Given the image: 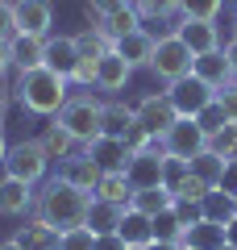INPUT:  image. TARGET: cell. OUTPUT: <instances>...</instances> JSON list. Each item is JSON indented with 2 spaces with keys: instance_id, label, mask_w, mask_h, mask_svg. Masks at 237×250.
I'll list each match as a JSON object with an SVG mask.
<instances>
[{
  "instance_id": "obj_38",
  "label": "cell",
  "mask_w": 237,
  "mask_h": 250,
  "mask_svg": "<svg viewBox=\"0 0 237 250\" xmlns=\"http://www.w3.org/2000/svg\"><path fill=\"white\" fill-rule=\"evenodd\" d=\"M96 62L100 59H83V54H79L75 71H71V83H79V88H96Z\"/></svg>"
},
{
  "instance_id": "obj_55",
  "label": "cell",
  "mask_w": 237,
  "mask_h": 250,
  "mask_svg": "<svg viewBox=\"0 0 237 250\" xmlns=\"http://www.w3.org/2000/svg\"><path fill=\"white\" fill-rule=\"evenodd\" d=\"M183 250H192V246H183Z\"/></svg>"
},
{
  "instance_id": "obj_47",
  "label": "cell",
  "mask_w": 237,
  "mask_h": 250,
  "mask_svg": "<svg viewBox=\"0 0 237 250\" xmlns=\"http://www.w3.org/2000/svg\"><path fill=\"white\" fill-rule=\"evenodd\" d=\"M9 67H13V50H9V42L0 38V75L9 71Z\"/></svg>"
},
{
  "instance_id": "obj_20",
  "label": "cell",
  "mask_w": 237,
  "mask_h": 250,
  "mask_svg": "<svg viewBox=\"0 0 237 250\" xmlns=\"http://www.w3.org/2000/svg\"><path fill=\"white\" fill-rule=\"evenodd\" d=\"M179 246H192V250H220L225 246V225L217 221H192L183 225V238H179Z\"/></svg>"
},
{
  "instance_id": "obj_35",
  "label": "cell",
  "mask_w": 237,
  "mask_h": 250,
  "mask_svg": "<svg viewBox=\"0 0 237 250\" xmlns=\"http://www.w3.org/2000/svg\"><path fill=\"white\" fill-rule=\"evenodd\" d=\"M100 25H104L108 38H121V34H129V29H138L141 17H138V9H125V13H113L108 21H100Z\"/></svg>"
},
{
  "instance_id": "obj_39",
  "label": "cell",
  "mask_w": 237,
  "mask_h": 250,
  "mask_svg": "<svg viewBox=\"0 0 237 250\" xmlns=\"http://www.w3.org/2000/svg\"><path fill=\"white\" fill-rule=\"evenodd\" d=\"M88 9H92V17L108 21L113 13H125V9H133V0H88Z\"/></svg>"
},
{
  "instance_id": "obj_41",
  "label": "cell",
  "mask_w": 237,
  "mask_h": 250,
  "mask_svg": "<svg viewBox=\"0 0 237 250\" xmlns=\"http://www.w3.org/2000/svg\"><path fill=\"white\" fill-rule=\"evenodd\" d=\"M187 171H192V163H183V159H167V163H162V184L175 192V184L187 175Z\"/></svg>"
},
{
  "instance_id": "obj_21",
  "label": "cell",
  "mask_w": 237,
  "mask_h": 250,
  "mask_svg": "<svg viewBox=\"0 0 237 250\" xmlns=\"http://www.w3.org/2000/svg\"><path fill=\"white\" fill-rule=\"evenodd\" d=\"M59 238H62V233L54 229V225H46L42 217H34L29 225H21V229H17V238H13V242H17L21 250H59Z\"/></svg>"
},
{
  "instance_id": "obj_22",
  "label": "cell",
  "mask_w": 237,
  "mask_h": 250,
  "mask_svg": "<svg viewBox=\"0 0 237 250\" xmlns=\"http://www.w3.org/2000/svg\"><path fill=\"white\" fill-rule=\"evenodd\" d=\"M75 62H79L75 38H46V67H50V71H59V75H67V80H71Z\"/></svg>"
},
{
  "instance_id": "obj_8",
  "label": "cell",
  "mask_w": 237,
  "mask_h": 250,
  "mask_svg": "<svg viewBox=\"0 0 237 250\" xmlns=\"http://www.w3.org/2000/svg\"><path fill=\"white\" fill-rule=\"evenodd\" d=\"M162 163H167V150H162V142H154L150 150L133 154L129 167H125V179H129V188H133V192L158 188V184H162Z\"/></svg>"
},
{
  "instance_id": "obj_52",
  "label": "cell",
  "mask_w": 237,
  "mask_h": 250,
  "mask_svg": "<svg viewBox=\"0 0 237 250\" xmlns=\"http://www.w3.org/2000/svg\"><path fill=\"white\" fill-rule=\"evenodd\" d=\"M0 117H4V92H0Z\"/></svg>"
},
{
  "instance_id": "obj_40",
  "label": "cell",
  "mask_w": 237,
  "mask_h": 250,
  "mask_svg": "<svg viewBox=\"0 0 237 250\" xmlns=\"http://www.w3.org/2000/svg\"><path fill=\"white\" fill-rule=\"evenodd\" d=\"M217 104H220V113H225V121L237 125V83H225V88L217 92Z\"/></svg>"
},
{
  "instance_id": "obj_7",
  "label": "cell",
  "mask_w": 237,
  "mask_h": 250,
  "mask_svg": "<svg viewBox=\"0 0 237 250\" xmlns=\"http://www.w3.org/2000/svg\"><path fill=\"white\" fill-rule=\"evenodd\" d=\"M167 96H171V104H175L179 117H200L217 100V88H208L200 75H183V80L167 83Z\"/></svg>"
},
{
  "instance_id": "obj_48",
  "label": "cell",
  "mask_w": 237,
  "mask_h": 250,
  "mask_svg": "<svg viewBox=\"0 0 237 250\" xmlns=\"http://www.w3.org/2000/svg\"><path fill=\"white\" fill-rule=\"evenodd\" d=\"M225 242H229V246H237V217L225 225Z\"/></svg>"
},
{
  "instance_id": "obj_23",
  "label": "cell",
  "mask_w": 237,
  "mask_h": 250,
  "mask_svg": "<svg viewBox=\"0 0 237 250\" xmlns=\"http://www.w3.org/2000/svg\"><path fill=\"white\" fill-rule=\"evenodd\" d=\"M92 196H96V200H108V205H121V208H129V200H133V188H129V179H125V171H104Z\"/></svg>"
},
{
  "instance_id": "obj_50",
  "label": "cell",
  "mask_w": 237,
  "mask_h": 250,
  "mask_svg": "<svg viewBox=\"0 0 237 250\" xmlns=\"http://www.w3.org/2000/svg\"><path fill=\"white\" fill-rule=\"evenodd\" d=\"M4 159H9V142H4V129H0V167H4Z\"/></svg>"
},
{
  "instance_id": "obj_14",
  "label": "cell",
  "mask_w": 237,
  "mask_h": 250,
  "mask_svg": "<svg viewBox=\"0 0 237 250\" xmlns=\"http://www.w3.org/2000/svg\"><path fill=\"white\" fill-rule=\"evenodd\" d=\"M129 75H133V67H129V59L121 50L100 54V62H96V88L100 92H121L129 83Z\"/></svg>"
},
{
  "instance_id": "obj_30",
  "label": "cell",
  "mask_w": 237,
  "mask_h": 250,
  "mask_svg": "<svg viewBox=\"0 0 237 250\" xmlns=\"http://www.w3.org/2000/svg\"><path fill=\"white\" fill-rule=\"evenodd\" d=\"M150 221H154V242H179V238H183V221H179L175 205L162 208V213L150 217Z\"/></svg>"
},
{
  "instance_id": "obj_37",
  "label": "cell",
  "mask_w": 237,
  "mask_h": 250,
  "mask_svg": "<svg viewBox=\"0 0 237 250\" xmlns=\"http://www.w3.org/2000/svg\"><path fill=\"white\" fill-rule=\"evenodd\" d=\"M196 121H200V129H204L208 138H212V134H220V129L229 125V121H225V113H220V104H217V100H212V104L204 108V113L196 117Z\"/></svg>"
},
{
  "instance_id": "obj_3",
  "label": "cell",
  "mask_w": 237,
  "mask_h": 250,
  "mask_svg": "<svg viewBox=\"0 0 237 250\" xmlns=\"http://www.w3.org/2000/svg\"><path fill=\"white\" fill-rule=\"evenodd\" d=\"M54 121H59L79 146H88L92 138L104 134V104H100L92 92H79V96H71L67 104L59 108V117H54Z\"/></svg>"
},
{
  "instance_id": "obj_2",
  "label": "cell",
  "mask_w": 237,
  "mask_h": 250,
  "mask_svg": "<svg viewBox=\"0 0 237 250\" xmlns=\"http://www.w3.org/2000/svg\"><path fill=\"white\" fill-rule=\"evenodd\" d=\"M17 100L38 117H59V108L71 100V80L50 67H34V71H21L17 75Z\"/></svg>"
},
{
  "instance_id": "obj_49",
  "label": "cell",
  "mask_w": 237,
  "mask_h": 250,
  "mask_svg": "<svg viewBox=\"0 0 237 250\" xmlns=\"http://www.w3.org/2000/svg\"><path fill=\"white\" fill-rule=\"evenodd\" d=\"M146 250H183V246H179V242H150Z\"/></svg>"
},
{
  "instance_id": "obj_28",
  "label": "cell",
  "mask_w": 237,
  "mask_h": 250,
  "mask_svg": "<svg viewBox=\"0 0 237 250\" xmlns=\"http://www.w3.org/2000/svg\"><path fill=\"white\" fill-rule=\"evenodd\" d=\"M192 175H200L208 188H220V175H225V159H220V154H212V150L196 154V159H192Z\"/></svg>"
},
{
  "instance_id": "obj_11",
  "label": "cell",
  "mask_w": 237,
  "mask_h": 250,
  "mask_svg": "<svg viewBox=\"0 0 237 250\" xmlns=\"http://www.w3.org/2000/svg\"><path fill=\"white\" fill-rule=\"evenodd\" d=\"M34 184H25V179L17 175H4L0 179V217H25L29 208H34Z\"/></svg>"
},
{
  "instance_id": "obj_27",
  "label": "cell",
  "mask_w": 237,
  "mask_h": 250,
  "mask_svg": "<svg viewBox=\"0 0 237 250\" xmlns=\"http://www.w3.org/2000/svg\"><path fill=\"white\" fill-rule=\"evenodd\" d=\"M38 142H42V150L50 154V159H71V154H75V146H79L75 138H71L67 129H62V125H59V121H54L50 129H46V134L38 138Z\"/></svg>"
},
{
  "instance_id": "obj_15",
  "label": "cell",
  "mask_w": 237,
  "mask_h": 250,
  "mask_svg": "<svg viewBox=\"0 0 237 250\" xmlns=\"http://www.w3.org/2000/svg\"><path fill=\"white\" fill-rule=\"evenodd\" d=\"M83 150L92 154V163H96L100 171H125L129 167V150H125V142L121 138H108V134H100V138H92Z\"/></svg>"
},
{
  "instance_id": "obj_19",
  "label": "cell",
  "mask_w": 237,
  "mask_h": 250,
  "mask_svg": "<svg viewBox=\"0 0 237 250\" xmlns=\"http://www.w3.org/2000/svg\"><path fill=\"white\" fill-rule=\"evenodd\" d=\"M117 233H121L125 246L146 250L150 242H154V221H150L146 213H138V208H125V217H121V225H117Z\"/></svg>"
},
{
  "instance_id": "obj_5",
  "label": "cell",
  "mask_w": 237,
  "mask_h": 250,
  "mask_svg": "<svg viewBox=\"0 0 237 250\" xmlns=\"http://www.w3.org/2000/svg\"><path fill=\"white\" fill-rule=\"evenodd\" d=\"M192 62H196V54L183 46V38H179V34H167V38H158V46H154L150 71H154L158 80L175 83V80H183V75H192Z\"/></svg>"
},
{
  "instance_id": "obj_44",
  "label": "cell",
  "mask_w": 237,
  "mask_h": 250,
  "mask_svg": "<svg viewBox=\"0 0 237 250\" xmlns=\"http://www.w3.org/2000/svg\"><path fill=\"white\" fill-rule=\"evenodd\" d=\"M175 213H179V221H183V225L200 221V205H196V200H175Z\"/></svg>"
},
{
  "instance_id": "obj_53",
  "label": "cell",
  "mask_w": 237,
  "mask_h": 250,
  "mask_svg": "<svg viewBox=\"0 0 237 250\" xmlns=\"http://www.w3.org/2000/svg\"><path fill=\"white\" fill-rule=\"evenodd\" d=\"M220 250H237V246H229V242H225V246H220Z\"/></svg>"
},
{
  "instance_id": "obj_16",
  "label": "cell",
  "mask_w": 237,
  "mask_h": 250,
  "mask_svg": "<svg viewBox=\"0 0 237 250\" xmlns=\"http://www.w3.org/2000/svg\"><path fill=\"white\" fill-rule=\"evenodd\" d=\"M154 46H158V38L150 34L146 25H138V29H129V34L117 38V50L129 59V67H150V59H154Z\"/></svg>"
},
{
  "instance_id": "obj_43",
  "label": "cell",
  "mask_w": 237,
  "mask_h": 250,
  "mask_svg": "<svg viewBox=\"0 0 237 250\" xmlns=\"http://www.w3.org/2000/svg\"><path fill=\"white\" fill-rule=\"evenodd\" d=\"M220 188H225L229 196L237 200V159H225V175H220Z\"/></svg>"
},
{
  "instance_id": "obj_33",
  "label": "cell",
  "mask_w": 237,
  "mask_h": 250,
  "mask_svg": "<svg viewBox=\"0 0 237 250\" xmlns=\"http://www.w3.org/2000/svg\"><path fill=\"white\" fill-rule=\"evenodd\" d=\"M59 250H96V233H92V225H75V229H67L59 238Z\"/></svg>"
},
{
  "instance_id": "obj_17",
  "label": "cell",
  "mask_w": 237,
  "mask_h": 250,
  "mask_svg": "<svg viewBox=\"0 0 237 250\" xmlns=\"http://www.w3.org/2000/svg\"><path fill=\"white\" fill-rule=\"evenodd\" d=\"M9 50H13V67H17V71H34V67H46V38L13 34V38H9Z\"/></svg>"
},
{
  "instance_id": "obj_31",
  "label": "cell",
  "mask_w": 237,
  "mask_h": 250,
  "mask_svg": "<svg viewBox=\"0 0 237 250\" xmlns=\"http://www.w3.org/2000/svg\"><path fill=\"white\" fill-rule=\"evenodd\" d=\"M225 0H179V17L183 21H217Z\"/></svg>"
},
{
  "instance_id": "obj_42",
  "label": "cell",
  "mask_w": 237,
  "mask_h": 250,
  "mask_svg": "<svg viewBox=\"0 0 237 250\" xmlns=\"http://www.w3.org/2000/svg\"><path fill=\"white\" fill-rule=\"evenodd\" d=\"M13 34H17V13H13V4H9V0H0V38L9 42Z\"/></svg>"
},
{
  "instance_id": "obj_29",
  "label": "cell",
  "mask_w": 237,
  "mask_h": 250,
  "mask_svg": "<svg viewBox=\"0 0 237 250\" xmlns=\"http://www.w3.org/2000/svg\"><path fill=\"white\" fill-rule=\"evenodd\" d=\"M129 125H133V108H129V104H121V100L104 104V134H108V138H125Z\"/></svg>"
},
{
  "instance_id": "obj_9",
  "label": "cell",
  "mask_w": 237,
  "mask_h": 250,
  "mask_svg": "<svg viewBox=\"0 0 237 250\" xmlns=\"http://www.w3.org/2000/svg\"><path fill=\"white\" fill-rule=\"evenodd\" d=\"M133 113H138V125H146L154 138H162V129L175 125V117H179L167 92H150V96H141V104L133 108Z\"/></svg>"
},
{
  "instance_id": "obj_1",
  "label": "cell",
  "mask_w": 237,
  "mask_h": 250,
  "mask_svg": "<svg viewBox=\"0 0 237 250\" xmlns=\"http://www.w3.org/2000/svg\"><path fill=\"white\" fill-rule=\"evenodd\" d=\"M88 208H92V196L79 192V188H71L62 175L50 179V184H42V192L34 200V213L46 225H54L59 233L75 229V225H88Z\"/></svg>"
},
{
  "instance_id": "obj_56",
  "label": "cell",
  "mask_w": 237,
  "mask_h": 250,
  "mask_svg": "<svg viewBox=\"0 0 237 250\" xmlns=\"http://www.w3.org/2000/svg\"><path fill=\"white\" fill-rule=\"evenodd\" d=\"M129 250H133V246H129Z\"/></svg>"
},
{
  "instance_id": "obj_46",
  "label": "cell",
  "mask_w": 237,
  "mask_h": 250,
  "mask_svg": "<svg viewBox=\"0 0 237 250\" xmlns=\"http://www.w3.org/2000/svg\"><path fill=\"white\" fill-rule=\"evenodd\" d=\"M225 59H229V75H233V83H237V38L225 46Z\"/></svg>"
},
{
  "instance_id": "obj_24",
  "label": "cell",
  "mask_w": 237,
  "mask_h": 250,
  "mask_svg": "<svg viewBox=\"0 0 237 250\" xmlns=\"http://www.w3.org/2000/svg\"><path fill=\"white\" fill-rule=\"evenodd\" d=\"M200 217H204V221H217V225H229L237 217V200L229 196L225 188H212L208 196L200 200Z\"/></svg>"
},
{
  "instance_id": "obj_18",
  "label": "cell",
  "mask_w": 237,
  "mask_h": 250,
  "mask_svg": "<svg viewBox=\"0 0 237 250\" xmlns=\"http://www.w3.org/2000/svg\"><path fill=\"white\" fill-rule=\"evenodd\" d=\"M192 75H200L208 88H225V83H233V75H229V59H225V46L220 50H208V54H196L192 62Z\"/></svg>"
},
{
  "instance_id": "obj_10",
  "label": "cell",
  "mask_w": 237,
  "mask_h": 250,
  "mask_svg": "<svg viewBox=\"0 0 237 250\" xmlns=\"http://www.w3.org/2000/svg\"><path fill=\"white\" fill-rule=\"evenodd\" d=\"M17 13V34H34V38H46L54 25V9L50 0H17L13 4Z\"/></svg>"
},
{
  "instance_id": "obj_34",
  "label": "cell",
  "mask_w": 237,
  "mask_h": 250,
  "mask_svg": "<svg viewBox=\"0 0 237 250\" xmlns=\"http://www.w3.org/2000/svg\"><path fill=\"white\" fill-rule=\"evenodd\" d=\"M208 192H212V188L204 184L200 175H192V171H187V175L175 184V200H196V205H200V200L208 196Z\"/></svg>"
},
{
  "instance_id": "obj_32",
  "label": "cell",
  "mask_w": 237,
  "mask_h": 250,
  "mask_svg": "<svg viewBox=\"0 0 237 250\" xmlns=\"http://www.w3.org/2000/svg\"><path fill=\"white\" fill-rule=\"evenodd\" d=\"M133 4H138V17L146 21H167L179 13V0H133Z\"/></svg>"
},
{
  "instance_id": "obj_51",
  "label": "cell",
  "mask_w": 237,
  "mask_h": 250,
  "mask_svg": "<svg viewBox=\"0 0 237 250\" xmlns=\"http://www.w3.org/2000/svg\"><path fill=\"white\" fill-rule=\"evenodd\" d=\"M0 250H21V246H17V242H0Z\"/></svg>"
},
{
  "instance_id": "obj_25",
  "label": "cell",
  "mask_w": 237,
  "mask_h": 250,
  "mask_svg": "<svg viewBox=\"0 0 237 250\" xmlns=\"http://www.w3.org/2000/svg\"><path fill=\"white\" fill-rule=\"evenodd\" d=\"M171 205H175V192H171L167 184L146 188V192H133V200H129V208H138V213H146V217H158L162 208H171Z\"/></svg>"
},
{
  "instance_id": "obj_36",
  "label": "cell",
  "mask_w": 237,
  "mask_h": 250,
  "mask_svg": "<svg viewBox=\"0 0 237 250\" xmlns=\"http://www.w3.org/2000/svg\"><path fill=\"white\" fill-rule=\"evenodd\" d=\"M208 150L220 154V159H237V125H225L220 134L208 138Z\"/></svg>"
},
{
  "instance_id": "obj_4",
  "label": "cell",
  "mask_w": 237,
  "mask_h": 250,
  "mask_svg": "<svg viewBox=\"0 0 237 250\" xmlns=\"http://www.w3.org/2000/svg\"><path fill=\"white\" fill-rule=\"evenodd\" d=\"M158 142H162L167 159H183V163H192L196 154L208 150V134L200 129V121H196V117H175V125H167Z\"/></svg>"
},
{
  "instance_id": "obj_26",
  "label": "cell",
  "mask_w": 237,
  "mask_h": 250,
  "mask_svg": "<svg viewBox=\"0 0 237 250\" xmlns=\"http://www.w3.org/2000/svg\"><path fill=\"white\" fill-rule=\"evenodd\" d=\"M121 217H125V208L121 205H108V200H96L92 196V208H88V225H92V233H117V225H121Z\"/></svg>"
},
{
  "instance_id": "obj_13",
  "label": "cell",
  "mask_w": 237,
  "mask_h": 250,
  "mask_svg": "<svg viewBox=\"0 0 237 250\" xmlns=\"http://www.w3.org/2000/svg\"><path fill=\"white\" fill-rule=\"evenodd\" d=\"M175 34L183 38V46H187L192 54L220 50V29H217V21H183V17H179Z\"/></svg>"
},
{
  "instance_id": "obj_12",
  "label": "cell",
  "mask_w": 237,
  "mask_h": 250,
  "mask_svg": "<svg viewBox=\"0 0 237 250\" xmlns=\"http://www.w3.org/2000/svg\"><path fill=\"white\" fill-rule=\"evenodd\" d=\"M59 175L67 179L71 188H79V192H88V196H92L104 171H100L96 163H92V154H88V150H75L71 159H62V171H59Z\"/></svg>"
},
{
  "instance_id": "obj_54",
  "label": "cell",
  "mask_w": 237,
  "mask_h": 250,
  "mask_svg": "<svg viewBox=\"0 0 237 250\" xmlns=\"http://www.w3.org/2000/svg\"><path fill=\"white\" fill-rule=\"evenodd\" d=\"M233 38H237V21H233Z\"/></svg>"
},
{
  "instance_id": "obj_45",
  "label": "cell",
  "mask_w": 237,
  "mask_h": 250,
  "mask_svg": "<svg viewBox=\"0 0 237 250\" xmlns=\"http://www.w3.org/2000/svg\"><path fill=\"white\" fill-rule=\"evenodd\" d=\"M96 250H129V246L121 242V233H100V238H96Z\"/></svg>"
},
{
  "instance_id": "obj_6",
  "label": "cell",
  "mask_w": 237,
  "mask_h": 250,
  "mask_svg": "<svg viewBox=\"0 0 237 250\" xmlns=\"http://www.w3.org/2000/svg\"><path fill=\"white\" fill-rule=\"evenodd\" d=\"M4 171H9V175H17V179H25V184H42L46 171H50V154L42 150V142H38V138H25V142L9 146Z\"/></svg>"
}]
</instances>
